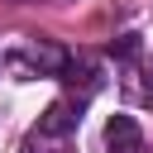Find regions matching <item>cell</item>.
<instances>
[{
	"label": "cell",
	"instance_id": "3957f363",
	"mask_svg": "<svg viewBox=\"0 0 153 153\" xmlns=\"http://www.w3.org/2000/svg\"><path fill=\"white\" fill-rule=\"evenodd\" d=\"M19 62H29L33 72H43V76H57L62 72V62H67V53L62 48H53V43H29L24 53H19Z\"/></svg>",
	"mask_w": 153,
	"mask_h": 153
},
{
	"label": "cell",
	"instance_id": "6da1fadb",
	"mask_svg": "<svg viewBox=\"0 0 153 153\" xmlns=\"http://www.w3.org/2000/svg\"><path fill=\"white\" fill-rule=\"evenodd\" d=\"M139 143H143L139 120H134V115H110V124H105V148H110V153H129V148H139Z\"/></svg>",
	"mask_w": 153,
	"mask_h": 153
},
{
	"label": "cell",
	"instance_id": "7a4b0ae2",
	"mask_svg": "<svg viewBox=\"0 0 153 153\" xmlns=\"http://www.w3.org/2000/svg\"><path fill=\"white\" fill-rule=\"evenodd\" d=\"M19 153H72V134L62 129H48V124H33L24 134V148Z\"/></svg>",
	"mask_w": 153,
	"mask_h": 153
},
{
	"label": "cell",
	"instance_id": "277c9868",
	"mask_svg": "<svg viewBox=\"0 0 153 153\" xmlns=\"http://www.w3.org/2000/svg\"><path fill=\"white\" fill-rule=\"evenodd\" d=\"M139 48H143V43H139V33H120V38L110 43V53H115L120 62H134V57H139Z\"/></svg>",
	"mask_w": 153,
	"mask_h": 153
},
{
	"label": "cell",
	"instance_id": "8992f818",
	"mask_svg": "<svg viewBox=\"0 0 153 153\" xmlns=\"http://www.w3.org/2000/svg\"><path fill=\"white\" fill-rule=\"evenodd\" d=\"M129 153H143V143H139V148H129Z\"/></svg>",
	"mask_w": 153,
	"mask_h": 153
},
{
	"label": "cell",
	"instance_id": "5b68a950",
	"mask_svg": "<svg viewBox=\"0 0 153 153\" xmlns=\"http://www.w3.org/2000/svg\"><path fill=\"white\" fill-rule=\"evenodd\" d=\"M139 100H143V105H153V81H143V86H139Z\"/></svg>",
	"mask_w": 153,
	"mask_h": 153
}]
</instances>
